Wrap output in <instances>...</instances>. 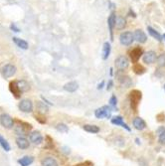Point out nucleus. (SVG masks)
<instances>
[{
	"mask_svg": "<svg viewBox=\"0 0 165 166\" xmlns=\"http://www.w3.org/2000/svg\"><path fill=\"white\" fill-rule=\"evenodd\" d=\"M156 134L158 135V141L161 144L165 145V127L160 126L156 129Z\"/></svg>",
	"mask_w": 165,
	"mask_h": 166,
	"instance_id": "obj_20",
	"label": "nucleus"
},
{
	"mask_svg": "<svg viewBox=\"0 0 165 166\" xmlns=\"http://www.w3.org/2000/svg\"><path fill=\"white\" fill-rule=\"evenodd\" d=\"M142 60L145 64H153L155 61L157 60V55L154 51H148L143 54Z\"/></svg>",
	"mask_w": 165,
	"mask_h": 166,
	"instance_id": "obj_9",
	"label": "nucleus"
},
{
	"mask_svg": "<svg viewBox=\"0 0 165 166\" xmlns=\"http://www.w3.org/2000/svg\"><path fill=\"white\" fill-rule=\"evenodd\" d=\"M9 89H10L11 93L14 94V96H15L16 98H20V94H21L22 93L19 91V89H18V87H17L16 81H14V82H11L10 84H9Z\"/></svg>",
	"mask_w": 165,
	"mask_h": 166,
	"instance_id": "obj_21",
	"label": "nucleus"
},
{
	"mask_svg": "<svg viewBox=\"0 0 165 166\" xmlns=\"http://www.w3.org/2000/svg\"><path fill=\"white\" fill-rule=\"evenodd\" d=\"M56 129H57L59 132H62V133H67L69 131V127L65 124V123H58L57 125H56Z\"/></svg>",
	"mask_w": 165,
	"mask_h": 166,
	"instance_id": "obj_31",
	"label": "nucleus"
},
{
	"mask_svg": "<svg viewBox=\"0 0 165 166\" xmlns=\"http://www.w3.org/2000/svg\"><path fill=\"white\" fill-rule=\"evenodd\" d=\"M143 56V51L140 47H136V48L132 49L129 52V57L130 60L133 64H136L138 62V60L140 59V57Z\"/></svg>",
	"mask_w": 165,
	"mask_h": 166,
	"instance_id": "obj_7",
	"label": "nucleus"
},
{
	"mask_svg": "<svg viewBox=\"0 0 165 166\" xmlns=\"http://www.w3.org/2000/svg\"><path fill=\"white\" fill-rule=\"evenodd\" d=\"M15 131L17 134L19 135H26V132H27V129H25V127L23 126L22 124H18L15 126Z\"/></svg>",
	"mask_w": 165,
	"mask_h": 166,
	"instance_id": "obj_33",
	"label": "nucleus"
},
{
	"mask_svg": "<svg viewBox=\"0 0 165 166\" xmlns=\"http://www.w3.org/2000/svg\"><path fill=\"white\" fill-rule=\"evenodd\" d=\"M108 105H110V107H111L114 111H115V110H116V106H117V98H116V97L115 96V94H112L111 98H110V101H108Z\"/></svg>",
	"mask_w": 165,
	"mask_h": 166,
	"instance_id": "obj_32",
	"label": "nucleus"
},
{
	"mask_svg": "<svg viewBox=\"0 0 165 166\" xmlns=\"http://www.w3.org/2000/svg\"><path fill=\"white\" fill-rule=\"evenodd\" d=\"M147 31H148V33H149V35L151 36V37H153L155 40H157V41H159V42L162 41V36L160 35L156 30H154L152 27L147 26Z\"/></svg>",
	"mask_w": 165,
	"mask_h": 166,
	"instance_id": "obj_26",
	"label": "nucleus"
},
{
	"mask_svg": "<svg viewBox=\"0 0 165 166\" xmlns=\"http://www.w3.org/2000/svg\"><path fill=\"white\" fill-rule=\"evenodd\" d=\"M33 161H34V157H32V156H24V157L18 160V163L21 166H29L33 163Z\"/></svg>",
	"mask_w": 165,
	"mask_h": 166,
	"instance_id": "obj_24",
	"label": "nucleus"
},
{
	"mask_svg": "<svg viewBox=\"0 0 165 166\" xmlns=\"http://www.w3.org/2000/svg\"><path fill=\"white\" fill-rule=\"evenodd\" d=\"M157 66L160 68H162V67H165V55L164 54H161V55H159L157 57Z\"/></svg>",
	"mask_w": 165,
	"mask_h": 166,
	"instance_id": "obj_34",
	"label": "nucleus"
},
{
	"mask_svg": "<svg viewBox=\"0 0 165 166\" xmlns=\"http://www.w3.org/2000/svg\"><path fill=\"white\" fill-rule=\"evenodd\" d=\"M30 140L34 144H41L43 142V136L39 131H34L30 134Z\"/></svg>",
	"mask_w": 165,
	"mask_h": 166,
	"instance_id": "obj_13",
	"label": "nucleus"
},
{
	"mask_svg": "<svg viewBox=\"0 0 165 166\" xmlns=\"http://www.w3.org/2000/svg\"><path fill=\"white\" fill-rule=\"evenodd\" d=\"M16 144L20 149H26L29 147V145H30L29 141H28L25 137H18L16 139Z\"/></svg>",
	"mask_w": 165,
	"mask_h": 166,
	"instance_id": "obj_17",
	"label": "nucleus"
},
{
	"mask_svg": "<svg viewBox=\"0 0 165 166\" xmlns=\"http://www.w3.org/2000/svg\"><path fill=\"white\" fill-rule=\"evenodd\" d=\"M163 39L165 40V33H164V35H163Z\"/></svg>",
	"mask_w": 165,
	"mask_h": 166,
	"instance_id": "obj_40",
	"label": "nucleus"
},
{
	"mask_svg": "<svg viewBox=\"0 0 165 166\" xmlns=\"http://www.w3.org/2000/svg\"><path fill=\"white\" fill-rule=\"evenodd\" d=\"M115 14L112 12L107 18V25H108V30H110L111 34V39L114 40V28L115 27Z\"/></svg>",
	"mask_w": 165,
	"mask_h": 166,
	"instance_id": "obj_10",
	"label": "nucleus"
},
{
	"mask_svg": "<svg viewBox=\"0 0 165 166\" xmlns=\"http://www.w3.org/2000/svg\"><path fill=\"white\" fill-rule=\"evenodd\" d=\"M111 123H112V124H115V125L122 126V124L124 123V118H122V116H114L111 118Z\"/></svg>",
	"mask_w": 165,
	"mask_h": 166,
	"instance_id": "obj_29",
	"label": "nucleus"
},
{
	"mask_svg": "<svg viewBox=\"0 0 165 166\" xmlns=\"http://www.w3.org/2000/svg\"><path fill=\"white\" fill-rule=\"evenodd\" d=\"M19 110L23 112H26V113H29L32 112L33 111V103L30 99L25 98V99H22V101L19 103Z\"/></svg>",
	"mask_w": 165,
	"mask_h": 166,
	"instance_id": "obj_6",
	"label": "nucleus"
},
{
	"mask_svg": "<svg viewBox=\"0 0 165 166\" xmlns=\"http://www.w3.org/2000/svg\"><path fill=\"white\" fill-rule=\"evenodd\" d=\"M135 141H136V143H137V144H139V143H140V142H139V139H138V138H136V139H135Z\"/></svg>",
	"mask_w": 165,
	"mask_h": 166,
	"instance_id": "obj_39",
	"label": "nucleus"
},
{
	"mask_svg": "<svg viewBox=\"0 0 165 166\" xmlns=\"http://www.w3.org/2000/svg\"><path fill=\"white\" fill-rule=\"evenodd\" d=\"M112 87H114V82H112V80H110V81H108V83H107L106 90H107V91H110Z\"/></svg>",
	"mask_w": 165,
	"mask_h": 166,
	"instance_id": "obj_36",
	"label": "nucleus"
},
{
	"mask_svg": "<svg viewBox=\"0 0 165 166\" xmlns=\"http://www.w3.org/2000/svg\"><path fill=\"white\" fill-rule=\"evenodd\" d=\"M103 86H105V82H103V81H102V82L101 84H98V90H102V89L103 88Z\"/></svg>",
	"mask_w": 165,
	"mask_h": 166,
	"instance_id": "obj_38",
	"label": "nucleus"
},
{
	"mask_svg": "<svg viewBox=\"0 0 165 166\" xmlns=\"http://www.w3.org/2000/svg\"><path fill=\"white\" fill-rule=\"evenodd\" d=\"M133 126H134V129H137V130H143L146 129V122L145 120H143V118H141V117H135L133 121Z\"/></svg>",
	"mask_w": 165,
	"mask_h": 166,
	"instance_id": "obj_12",
	"label": "nucleus"
},
{
	"mask_svg": "<svg viewBox=\"0 0 165 166\" xmlns=\"http://www.w3.org/2000/svg\"><path fill=\"white\" fill-rule=\"evenodd\" d=\"M37 110L39 111V112L40 113H45V112H47L49 111V107H48V106L46 105L45 103H42V102H38L37 103Z\"/></svg>",
	"mask_w": 165,
	"mask_h": 166,
	"instance_id": "obj_28",
	"label": "nucleus"
},
{
	"mask_svg": "<svg viewBox=\"0 0 165 166\" xmlns=\"http://www.w3.org/2000/svg\"><path fill=\"white\" fill-rule=\"evenodd\" d=\"M163 88H164V91H165V85H164V87H163Z\"/></svg>",
	"mask_w": 165,
	"mask_h": 166,
	"instance_id": "obj_41",
	"label": "nucleus"
},
{
	"mask_svg": "<svg viewBox=\"0 0 165 166\" xmlns=\"http://www.w3.org/2000/svg\"><path fill=\"white\" fill-rule=\"evenodd\" d=\"M119 83L124 88H130L131 85H132V81L128 76H122L119 78Z\"/></svg>",
	"mask_w": 165,
	"mask_h": 166,
	"instance_id": "obj_22",
	"label": "nucleus"
},
{
	"mask_svg": "<svg viewBox=\"0 0 165 166\" xmlns=\"http://www.w3.org/2000/svg\"><path fill=\"white\" fill-rule=\"evenodd\" d=\"M111 111H114V110L110 106H103L100 108H97L95 111V116L97 118H111Z\"/></svg>",
	"mask_w": 165,
	"mask_h": 166,
	"instance_id": "obj_2",
	"label": "nucleus"
},
{
	"mask_svg": "<svg viewBox=\"0 0 165 166\" xmlns=\"http://www.w3.org/2000/svg\"><path fill=\"white\" fill-rule=\"evenodd\" d=\"M16 85H17V87H18V89H19V91L21 93H26V92H28L30 90V85L24 80L16 81Z\"/></svg>",
	"mask_w": 165,
	"mask_h": 166,
	"instance_id": "obj_16",
	"label": "nucleus"
},
{
	"mask_svg": "<svg viewBox=\"0 0 165 166\" xmlns=\"http://www.w3.org/2000/svg\"><path fill=\"white\" fill-rule=\"evenodd\" d=\"M41 166H59L57 160L54 157H45L41 162Z\"/></svg>",
	"mask_w": 165,
	"mask_h": 166,
	"instance_id": "obj_18",
	"label": "nucleus"
},
{
	"mask_svg": "<svg viewBox=\"0 0 165 166\" xmlns=\"http://www.w3.org/2000/svg\"><path fill=\"white\" fill-rule=\"evenodd\" d=\"M141 98H142V93L138 90H132L129 94V99H130V105H131V108L136 111L138 107V105L141 101Z\"/></svg>",
	"mask_w": 165,
	"mask_h": 166,
	"instance_id": "obj_1",
	"label": "nucleus"
},
{
	"mask_svg": "<svg viewBox=\"0 0 165 166\" xmlns=\"http://www.w3.org/2000/svg\"><path fill=\"white\" fill-rule=\"evenodd\" d=\"M134 41V36L131 32H124L121 33L120 36H119V42L121 45L124 46H129L132 44V42Z\"/></svg>",
	"mask_w": 165,
	"mask_h": 166,
	"instance_id": "obj_3",
	"label": "nucleus"
},
{
	"mask_svg": "<svg viewBox=\"0 0 165 166\" xmlns=\"http://www.w3.org/2000/svg\"><path fill=\"white\" fill-rule=\"evenodd\" d=\"M10 28H11V30H14L15 32H20V30H19V28H17L15 25L14 24H12L11 26H10Z\"/></svg>",
	"mask_w": 165,
	"mask_h": 166,
	"instance_id": "obj_37",
	"label": "nucleus"
},
{
	"mask_svg": "<svg viewBox=\"0 0 165 166\" xmlns=\"http://www.w3.org/2000/svg\"><path fill=\"white\" fill-rule=\"evenodd\" d=\"M133 72L136 74V75H143L145 72H146V69L143 67L142 65H140V64H134V66H133Z\"/></svg>",
	"mask_w": 165,
	"mask_h": 166,
	"instance_id": "obj_27",
	"label": "nucleus"
},
{
	"mask_svg": "<svg viewBox=\"0 0 165 166\" xmlns=\"http://www.w3.org/2000/svg\"><path fill=\"white\" fill-rule=\"evenodd\" d=\"M126 26V20L121 16H117L115 18V28L117 30H122L124 29Z\"/></svg>",
	"mask_w": 165,
	"mask_h": 166,
	"instance_id": "obj_19",
	"label": "nucleus"
},
{
	"mask_svg": "<svg viewBox=\"0 0 165 166\" xmlns=\"http://www.w3.org/2000/svg\"><path fill=\"white\" fill-rule=\"evenodd\" d=\"M111 50V44L108 43V42H106L102 46V59L103 60H106L108 57H110Z\"/></svg>",
	"mask_w": 165,
	"mask_h": 166,
	"instance_id": "obj_23",
	"label": "nucleus"
},
{
	"mask_svg": "<svg viewBox=\"0 0 165 166\" xmlns=\"http://www.w3.org/2000/svg\"><path fill=\"white\" fill-rule=\"evenodd\" d=\"M13 42L15 43L19 48L23 49V50H27L28 49V43L26 41L20 39V38H17V37H13Z\"/></svg>",
	"mask_w": 165,
	"mask_h": 166,
	"instance_id": "obj_25",
	"label": "nucleus"
},
{
	"mask_svg": "<svg viewBox=\"0 0 165 166\" xmlns=\"http://www.w3.org/2000/svg\"><path fill=\"white\" fill-rule=\"evenodd\" d=\"M128 65H129V60L126 56L121 55L115 59V67L120 71L125 70L127 67H128Z\"/></svg>",
	"mask_w": 165,
	"mask_h": 166,
	"instance_id": "obj_5",
	"label": "nucleus"
},
{
	"mask_svg": "<svg viewBox=\"0 0 165 166\" xmlns=\"http://www.w3.org/2000/svg\"><path fill=\"white\" fill-rule=\"evenodd\" d=\"M0 145H1V147L5 150V151H9L10 150V145L7 142V140L4 138V137L0 134Z\"/></svg>",
	"mask_w": 165,
	"mask_h": 166,
	"instance_id": "obj_30",
	"label": "nucleus"
},
{
	"mask_svg": "<svg viewBox=\"0 0 165 166\" xmlns=\"http://www.w3.org/2000/svg\"><path fill=\"white\" fill-rule=\"evenodd\" d=\"M0 124L7 129H11L14 126L13 118L6 113H2V115H0Z\"/></svg>",
	"mask_w": 165,
	"mask_h": 166,
	"instance_id": "obj_4",
	"label": "nucleus"
},
{
	"mask_svg": "<svg viewBox=\"0 0 165 166\" xmlns=\"http://www.w3.org/2000/svg\"><path fill=\"white\" fill-rule=\"evenodd\" d=\"M79 89V84L75 81H72V82L67 83L64 86V90L68 93H75Z\"/></svg>",
	"mask_w": 165,
	"mask_h": 166,
	"instance_id": "obj_14",
	"label": "nucleus"
},
{
	"mask_svg": "<svg viewBox=\"0 0 165 166\" xmlns=\"http://www.w3.org/2000/svg\"><path fill=\"white\" fill-rule=\"evenodd\" d=\"M133 36H134V40H136L140 44H143L147 41V36H146L144 31H142L141 29L135 30L133 33Z\"/></svg>",
	"mask_w": 165,
	"mask_h": 166,
	"instance_id": "obj_11",
	"label": "nucleus"
},
{
	"mask_svg": "<svg viewBox=\"0 0 165 166\" xmlns=\"http://www.w3.org/2000/svg\"><path fill=\"white\" fill-rule=\"evenodd\" d=\"M83 129L85 131L89 132V133H93V134L98 133V132L101 131L100 127L95 124H85V125H83Z\"/></svg>",
	"mask_w": 165,
	"mask_h": 166,
	"instance_id": "obj_15",
	"label": "nucleus"
},
{
	"mask_svg": "<svg viewBox=\"0 0 165 166\" xmlns=\"http://www.w3.org/2000/svg\"><path fill=\"white\" fill-rule=\"evenodd\" d=\"M74 166H93V162H91V161H84V162L78 163Z\"/></svg>",
	"mask_w": 165,
	"mask_h": 166,
	"instance_id": "obj_35",
	"label": "nucleus"
},
{
	"mask_svg": "<svg viewBox=\"0 0 165 166\" xmlns=\"http://www.w3.org/2000/svg\"><path fill=\"white\" fill-rule=\"evenodd\" d=\"M1 71H2L3 76L5 78H11V77H13V76L16 74V67L14 65L8 64V65L4 66Z\"/></svg>",
	"mask_w": 165,
	"mask_h": 166,
	"instance_id": "obj_8",
	"label": "nucleus"
}]
</instances>
